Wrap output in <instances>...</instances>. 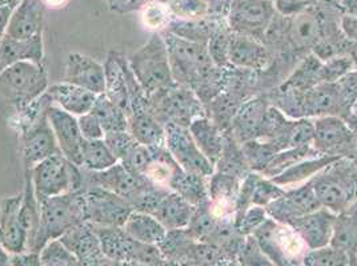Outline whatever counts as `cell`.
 Listing matches in <instances>:
<instances>
[{"instance_id":"6da1fadb","label":"cell","mask_w":357,"mask_h":266,"mask_svg":"<svg viewBox=\"0 0 357 266\" xmlns=\"http://www.w3.org/2000/svg\"><path fill=\"white\" fill-rule=\"evenodd\" d=\"M164 43L175 83L191 89L203 105L223 91V70L216 67L208 54V45L164 33Z\"/></svg>"},{"instance_id":"7a4b0ae2","label":"cell","mask_w":357,"mask_h":266,"mask_svg":"<svg viewBox=\"0 0 357 266\" xmlns=\"http://www.w3.org/2000/svg\"><path fill=\"white\" fill-rule=\"evenodd\" d=\"M40 224L32 251L40 253L45 245L58 240L75 226L86 222L84 192L64 193L39 200Z\"/></svg>"},{"instance_id":"3957f363","label":"cell","mask_w":357,"mask_h":266,"mask_svg":"<svg viewBox=\"0 0 357 266\" xmlns=\"http://www.w3.org/2000/svg\"><path fill=\"white\" fill-rule=\"evenodd\" d=\"M312 185L321 207L339 214L357 203V165L349 157H340L320 171Z\"/></svg>"},{"instance_id":"277c9868","label":"cell","mask_w":357,"mask_h":266,"mask_svg":"<svg viewBox=\"0 0 357 266\" xmlns=\"http://www.w3.org/2000/svg\"><path fill=\"white\" fill-rule=\"evenodd\" d=\"M48 87L45 64L19 61L0 72V93L15 108V112L43 96Z\"/></svg>"},{"instance_id":"5b68a950","label":"cell","mask_w":357,"mask_h":266,"mask_svg":"<svg viewBox=\"0 0 357 266\" xmlns=\"http://www.w3.org/2000/svg\"><path fill=\"white\" fill-rule=\"evenodd\" d=\"M149 109L163 127L176 124L188 128L195 118L206 116L203 103L191 89L174 83L149 95Z\"/></svg>"},{"instance_id":"8992f818","label":"cell","mask_w":357,"mask_h":266,"mask_svg":"<svg viewBox=\"0 0 357 266\" xmlns=\"http://www.w3.org/2000/svg\"><path fill=\"white\" fill-rule=\"evenodd\" d=\"M252 235L275 266H303L310 251L292 226L269 217Z\"/></svg>"},{"instance_id":"52a82bcc","label":"cell","mask_w":357,"mask_h":266,"mask_svg":"<svg viewBox=\"0 0 357 266\" xmlns=\"http://www.w3.org/2000/svg\"><path fill=\"white\" fill-rule=\"evenodd\" d=\"M130 68L147 96L175 83L163 36L155 33L149 43L128 59Z\"/></svg>"},{"instance_id":"ba28073f","label":"cell","mask_w":357,"mask_h":266,"mask_svg":"<svg viewBox=\"0 0 357 266\" xmlns=\"http://www.w3.org/2000/svg\"><path fill=\"white\" fill-rule=\"evenodd\" d=\"M31 173L38 201L64 193L83 191L82 168L68 162L61 153L38 164Z\"/></svg>"},{"instance_id":"9c48e42d","label":"cell","mask_w":357,"mask_h":266,"mask_svg":"<svg viewBox=\"0 0 357 266\" xmlns=\"http://www.w3.org/2000/svg\"><path fill=\"white\" fill-rule=\"evenodd\" d=\"M92 226L100 240L103 254L118 264L136 263L158 266L165 260L158 245H149L135 240L128 236L121 226Z\"/></svg>"},{"instance_id":"30bf717a","label":"cell","mask_w":357,"mask_h":266,"mask_svg":"<svg viewBox=\"0 0 357 266\" xmlns=\"http://www.w3.org/2000/svg\"><path fill=\"white\" fill-rule=\"evenodd\" d=\"M47 111L29 127L17 132L19 152L22 155L24 172H31L38 164L42 163L45 159L61 153L51 124L48 121Z\"/></svg>"},{"instance_id":"8fae6325","label":"cell","mask_w":357,"mask_h":266,"mask_svg":"<svg viewBox=\"0 0 357 266\" xmlns=\"http://www.w3.org/2000/svg\"><path fill=\"white\" fill-rule=\"evenodd\" d=\"M313 148L321 156L352 159L357 152V134L337 116H321L313 121Z\"/></svg>"},{"instance_id":"7c38bea8","label":"cell","mask_w":357,"mask_h":266,"mask_svg":"<svg viewBox=\"0 0 357 266\" xmlns=\"http://www.w3.org/2000/svg\"><path fill=\"white\" fill-rule=\"evenodd\" d=\"M164 132L165 148L183 171L206 178L213 175L215 166L197 148L188 128L168 124L164 127Z\"/></svg>"},{"instance_id":"4fadbf2b","label":"cell","mask_w":357,"mask_h":266,"mask_svg":"<svg viewBox=\"0 0 357 266\" xmlns=\"http://www.w3.org/2000/svg\"><path fill=\"white\" fill-rule=\"evenodd\" d=\"M275 17L271 0H235L229 8V27L234 33L244 35L260 42Z\"/></svg>"},{"instance_id":"5bb4252c","label":"cell","mask_w":357,"mask_h":266,"mask_svg":"<svg viewBox=\"0 0 357 266\" xmlns=\"http://www.w3.org/2000/svg\"><path fill=\"white\" fill-rule=\"evenodd\" d=\"M86 221L96 226H123L135 209L124 197L103 188L84 189Z\"/></svg>"},{"instance_id":"9a60e30c","label":"cell","mask_w":357,"mask_h":266,"mask_svg":"<svg viewBox=\"0 0 357 266\" xmlns=\"http://www.w3.org/2000/svg\"><path fill=\"white\" fill-rule=\"evenodd\" d=\"M82 173L83 191L89 188H103L124 197L130 204L149 182V180L144 176L135 175L120 163L100 172H93L82 168Z\"/></svg>"},{"instance_id":"2e32d148","label":"cell","mask_w":357,"mask_h":266,"mask_svg":"<svg viewBox=\"0 0 357 266\" xmlns=\"http://www.w3.org/2000/svg\"><path fill=\"white\" fill-rule=\"evenodd\" d=\"M320 208L323 207L313 189L312 180H310L300 187L287 189L282 197L266 207V210L269 219L289 225L298 217L319 210Z\"/></svg>"},{"instance_id":"e0dca14e","label":"cell","mask_w":357,"mask_h":266,"mask_svg":"<svg viewBox=\"0 0 357 266\" xmlns=\"http://www.w3.org/2000/svg\"><path fill=\"white\" fill-rule=\"evenodd\" d=\"M47 115L61 155L68 162L82 166V148L84 139L80 132L77 118L55 104L50 105Z\"/></svg>"},{"instance_id":"ac0fdd59","label":"cell","mask_w":357,"mask_h":266,"mask_svg":"<svg viewBox=\"0 0 357 266\" xmlns=\"http://www.w3.org/2000/svg\"><path fill=\"white\" fill-rule=\"evenodd\" d=\"M23 193L7 197L0 204V240L11 254L29 251V236L20 220Z\"/></svg>"},{"instance_id":"d6986e66","label":"cell","mask_w":357,"mask_h":266,"mask_svg":"<svg viewBox=\"0 0 357 266\" xmlns=\"http://www.w3.org/2000/svg\"><path fill=\"white\" fill-rule=\"evenodd\" d=\"M64 83L102 95L105 91V65L86 55L71 54L66 64Z\"/></svg>"},{"instance_id":"ffe728a7","label":"cell","mask_w":357,"mask_h":266,"mask_svg":"<svg viewBox=\"0 0 357 266\" xmlns=\"http://www.w3.org/2000/svg\"><path fill=\"white\" fill-rule=\"evenodd\" d=\"M268 107L269 102L267 97L253 96L238 108L228 132L240 146L260 137Z\"/></svg>"},{"instance_id":"44dd1931","label":"cell","mask_w":357,"mask_h":266,"mask_svg":"<svg viewBox=\"0 0 357 266\" xmlns=\"http://www.w3.org/2000/svg\"><path fill=\"white\" fill-rule=\"evenodd\" d=\"M335 219L336 214H333L326 208H320L319 210H314L312 213L294 220L289 224V226L296 230V233L303 238L310 251H314L329 245Z\"/></svg>"},{"instance_id":"7402d4cb","label":"cell","mask_w":357,"mask_h":266,"mask_svg":"<svg viewBox=\"0 0 357 266\" xmlns=\"http://www.w3.org/2000/svg\"><path fill=\"white\" fill-rule=\"evenodd\" d=\"M229 64L251 71H264L268 70L272 63L271 52L267 47L252 38L232 33L229 39V49H228Z\"/></svg>"},{"instance_id":"603a6c76","label":"cell","mask_w":357,"mask_h":266,"mask_svg":"<svg viewBox=\"0 0 357 266\" xmlns=\"http://www.w3.org/2000/svg\"><path fill=\"white\" fill-rule=\"evenodd\" d=\"M283 42L289 45L292 51L305 52L313 49L321 38V24L319 16L312 10H304L298 15L289 17L287 29H284Z\"/></svg>"},{"instance_id":"cb8c5ba5","label":"cell","mask_w":357,"mask_h":266,"mask_svg":"<svg viewBox=\"0 0 357 266\" xmlns=\"http://www.w3.org/2000/svg\"><path fill=\"white\" fill-rule=\"evenodd\" d=\"M43 6L42 0H24L13 13L6 35L17 40L42 35Z\"/></svg>"},{"instance_id":"d4e9b609","label":"cell","mask_w":357,"mask_h":266,"mask_svg":"<svg viewBox=\"0 0 357 266\" xmlns=\"http://www.w3.org/2000/svg\"><path fill=\"white\" fill-rule=\"evenodd\" d=\"M128 59L118 52H109L105 60V95L121 108L126 114L128 109V79H127Z\"/></svg>"},{"instance_id":"484cf974","label":"cell","mask_w":357,"mask_h":266,"mask_svg":"<svg viewBox=\"0 0 357 266\" xmlns=\"http://www.w3.org/2000/svg\"><path fill=\"white\" fill-rule=\"evenodd\" d=\"M47 95L51 97L52 103L77 118L91 112L98 97V95L87 89L68 83L50 86L47 89Z\"/></svg>"},{"instance_id":"4316f807","label":"cell","mask_w":357,"mask_h":266,"mask_svg":"<svg viewBox=\"0 0 357 266\" xmlns=\"http://www.w3.org/2000/svg\"><path fill=\"white\" fill-rule=\"evenodd\" d=\"M59 240L61 244L82 263L92 261L103 256L100 240L96 235L92 224L89 222H83L75 226L60 237Z\"/></svg>"},{"instance_id":"83f0119b","label":"cell","mask_w":357,"mask_h":266,"mask_svg":"<svg viewBox=\"0 0 357 266\" xmlns=\"http://www.w3.org/2000/svg\"><path fill=\"white\" fill-rule=\"evenodd\" d=\"M32 61L36 64H45V49L42 35L32 39L17 40L10 36H4L0 42V63L4 68L19 63Z\"/></svg>"},{"instance_id":"f1b7e54d","label":"cell","mask_w":357,"mask_h":266,"mask_svg":"<svg viewBox=\"0 0 357 266\" xmlns=\"http://www.w3.org/2000/svg\"><path fill=\"white\" fill-rule=\"evenodd\" d=\"M195 208L175 192L167 193L152 212V216L167 230L185 229L192 217Z\"/></svg>"},{"instance_id":"f546056e","label":"cell","mask_w":357,"mask_h":266,"mask_svg":"<svg viewBox=\"0 0 357 266\" xmlns=\"http://www.w3.org/2000/svg\"><path fill=\"white\" fill-rule=\"evenodd\" d=\"M329 247L348 253L357 263V203L336 214Z\"/></svg>"},{"instance_id":"4dcf8cb0","label":"cell","mask_w":357,"mask_h":266,"mask_svg":"<svg viewBox=\"0 0 357 266\" xmlns=\"http://www.w3.org/2000/svg\"><path fill=\"white\" fill-rule=\"evenodd\" d=\"M340 159L339 156H317V157H311L307 160H303L300 163L295 164L285 169L280 175L276 178H271L276 185L282 187L283 189H292L300 187L310 180H312L320 171H323L329 164L336 162Z\"/></svg>"},{"instance_id":"1f68e13d","label":"cell","mask_w":357,"mask_h":266,"mask_svg":"<svg viewBox=\"0 0 357 266\" xmlns=\"http://www.w3.org/2000/svg\"><path fill=\"white\" fill-rule=\"evenodd\" d=\"M188 130L197 148L215 166L223 149V132L207 116L195 118Z\"/></svg>"},{"instance_id":"d6a6232c","label":"cell","mask_w":357,"mask_h":266,"mask_svg":"<svg viewBox=\"0 0 357 266\" xmlns=\"http://www.w3.org/2000/svg\"><path fill=\"white\" fill-rule=\"evenodd\" d=\"M168 189L178 194L194 208L209 203L207 178L194 173H188L183 171L180 166L171 180Z\"/></svg>"},{"instance_id":"836d02e7","label":"cell","mask_w":357,"mask_h":266,"mask_svg":"<svg viewBox=\"0 0 357 266\" xmlns=\"http://www.w3.org/2000/svg\"><path fill=\"white\" fill-rule=\"evenodd\" d=\"M121 228L128 236L149 245H159L168 232L152 214L137 210L130 214Z\"/></svg>"},{"instance_id":"e575fe53","label":"cell","mask_w":357,"mask_h":266,"mask_svg":"<svg viewBox=\"0 0 357 266\" xmlns=\"http://www.w3.org/2000/svg\"><path fill=\"white\" fill-rule=\"evenodd\" d=\"M215 172L240 180L252 172L243 153L241 146L228 131L223 132V149L219 160L215 164Z\"/></svg>"},{"instance_id":"d590c367","label":"cell","mask_w":357,"mask_h":266,"mask_svg":"<svg viewBox=\"0 0 357 266\" xmlns=\"http://www.w3.org/2000/svg\"><path fill=\"white\" fill-rule=\"evenodd\" d=\"M245 237L238 232L235 219L227 217L219 220L216 228L204 242H208L222 251L224 260H236L238 251L244 245Z\"/></svg>"},{"instance_id":"8d00e7d4","label":"cell","mask_w":357,"mask_h":266,"mask_svg":"<svg viewBox=\"0 0 357 266\" xmlns=\"http://www.w3.org/2000/svg\"><path fill=\"white\" fill-rule=\"evenodd\" d=\"M245 102H241L236 96L222 91L213 100L204 105L206 116L222 131L229 130L238 108Z\"/></svg>"},{"instance_id":"74e56055","label":"cell","mask_w":357,"mask_h":266,"mask_svg":"<svg viewBox=\"0 0 357 266\" xmlns=\"http://www.w3.org/2000/svg\"><path fill=\"white\" fill-rule=\"evenodd\" d=\"M103 127L105 133L128 131V118L126 112L116 104L112 103L105 93L98 95L91 111Z\"/></svg>"},{"instance_id":"f35d334b","label":"cell","mask_w":357,"mask_h":266,"mask_svg":"<svg viewBox=\"0 0 357 266\" xmlns=\"http://www.w3.org/2000/svg\"><path fill=\"white\" fill-rule=\"evenodd\" d=\"M118 163V159L105 144V139L84 140L82 148V168L87 171L100 172Z\"/></svg>"},{"instance_id":"ab89813d","label":"cell","mask_w":357,"mask_h":266,"mask_svg":"<svg viewBox=\"0 0 357 266\" xmlns=\"http://www.w3.org/2000/svg\"><path fill=\"white\" fill-rule=\"evenodd\" d=\"M317 156H321V155L313 148V146L284 149L269 162L266 169L260 175L266 178H276L278 175H280L289 166L300 163L303 160L311 159V157H317Z\"/></svg>"},{"instance_id":"60d3db41","label":"cell","mask_w":357,"mask_h":266,"mask_svg":"<svg viewBox=\"0 0 357 266\" xmlns=\"http://www.w3.org/2000/svg\"><path fill=\"white\" fill-rule=\"evenodd\" d=\"M224 260L222 251L208 242L192 241L180 257L178 266H219Z\"/></svg>"},{"instance_id":"b9f144b4","label":"cell","mask_w":357,"mask_h":266,"mask_svg":"<svg viewBox=\"0 0 357 266\" xmlns=\"http://www.w3.org/2000/svg\"><path fill=\"white\" fill-rule=\"evenodd\" d=\"M241 149L247 159V163L250 165V169L257 173H261L269 162L279 152H282L275 144L261 139H255L241 144Z\"/></svg>"},{"instance_id":"7bdbcfd3","label":"cell","mask_w":357,"mask_h":266,"mask_svg":"<svg viewBox=\"0 0 357 266\" xmlns=\"http://www.w3.org/2000/svg\"><path fill=\"white\" fill-rule=\"evenodd\" d=\"M218 222L219 220L213 216V213L211 212V208H209V203H207L200 207L195 208L192 217L185 229L190 232V235L194 237L196 241L204 242L208 238L209 235L213 232V229L216 228Z\"/></svg>"},{"instance_id":"ee69618b","label":"cell","mask_w":357,"mask_h":266,"mask_svg":"<svg viewBox=\"0 0 357 266\" xmlns=\"http://www.w3.org/2000/svg\"><path fill=\"white\" fill-rule=\"evenodd\" d=\"M169 10L172 15L187 22H199L209 15L208 0H171Z\"/></svg>"},{"instance_id":"f6af8a7d","label":"cell","mask_w":357,"mask_h":266,"mask_svg":"<svg viewBox=\"0 0 357 266\" xmlns=\"http://www.w3.org/2000/svg\"><path fill=\"white\" fill-rule=\"evenodd\" d=\"M169 6L162 1H149L142 10V23L149 31H162L171 23Z\"/></svg>"},{"instance_id":"bcb514c9","label":"cell","mask_w":357,"mask_h":266,"mask_svg":"<svg viewBox=\"0 0 357 266\" xmlns=\"http://www.w3.org/2000/svg\"><path fill=\"white\" fill-rule=\"evenodd\" d=\"M351 258L345 251L326 247L307 253L303 266H349Z\"/></svg>"},{"instance_id":"7dc6e473","label":"cell","mask_w":357,"mask_h":266,"mask_svg":"<svg viewBox=\"0 0 357 266\" xmlns=\"http://www.w3.org/2000/svg\"><path fill=\"white\" fill-rule=\"evenodd\" d=\"M77 258L68 251L60 241H50L40 251V264L42 266H76Z\"/></svg>"},{"instance_id":"c3c4849f","label":"cell","mask_w":357,"mask_h":266,"mask_svg":"<svg viewBox=\"0 0 357 266\" xmlns=\"http://www.w3.org/2000/svg\"><path fill=\"white\" fill-rule=\"evenodd\" d=\"M236 261L241 266H275L267 254L260 248L253 235L245 237L244 245L238 251Z\"/></svg>"},{"instance_id":"681fc988","label":"cell","mask_w":357,"mask_h":266,"mask_svg":"<svg viewBox=\"0 0 357 266\" xmlns=\"http://www.w3.org/2000/svg\"><path fill=\"white\" fill-rule=\"evenodd\" d=\"M355 61L349 56H335L321 64L320 68V81L321 83H335L340 80L345 75L352 72Z\"/></svg>"},{"instance_id":"f907efd6","label":"cell","mask_w":357,"mask_h":266,"mask_svg":"<svg viewBox=\"0 0 357 266\" xmlns=\"http://www.w3.org/2000/svg\"><path fill=\"white\" fill-rule=\"evenodd\" d=\"M238 232L244 236H250L268 219L266 208L251 205L244 212L234 216Z\"/></svg>"},{"instance_id":"816d5d0a","label":"cell","mask_w":357,"mask_h":266,"mask_svg":"<svg viewBox=\"0 0 357 266\" xmlns=\"http://www.w3.org/2000/svg\"><path fill=\"white\" fill-rule=\"evenodd\" d=\"M284 193H285V189H283L282 187L276 185L271 178L261 176L259 178L255 192H253L252 205L268 207L271 203H273L275 200L282 197Z\"/></svg>"},{"instance_id":"f5cc1de1","label":"cell","mask_w":357,"mask_h":266,"mask_svg":"<svg viewBox=\"0 0 357 266\" xmlns=\"http://www.w3.org/2000/svg\"><path fill=\"white\" fill-rule=\"evenodd\" d=\"M313 121L310 118H298L289 133V148L313 146Z\"/></svg>"},{"instance_id":"db71d44e","label":"cell","mask_w":357,"mask_h":266,"mask_svg":"<svg viewBox=\"0 0 357 266\" xmlns=\"http://www.w3.org/2000/svg\"><path fill=\"white\" fill-rule=\"evenodd\" d=\"M105 141L108 148L111 149V152L118 159V162H121L123 157L128 153V150L137 143L134 136L128 131L105 133Z\"/></svg>"},{"instance_id":"11a10c76","label":"cell","mask_w":357,"mask_h":266,"mask_svg":"<svg viewBox=\"0 0 357 266\" xmlns=\"http://www.w3.org/2000/svg\"><path fill=\"white\" fill-rule=\"evenodd\" d=\"M77 123H79V128H80V132H82V136H83L84 140L105 139L103 127L92 112H89L83 116H79Z\"/></svg>"},{"instance_id":"9f6ffc18","label":"cell","mask_w":357,"mask_h":266,"mask_svg":"<svg viewBox=\"0 0 357 266\" xmlns=\"http://www.w3.org/2000/svg\"><path fill=\"white\" fill-rule=\"evenodd\" d=\"M311 3L312 0H275L273 7L283 17H292L307 10Z\"/></svg>"},{"instance_id":"6f0895ef","label":"cell","mask_w":357,"mask_h":266,"mask_svg":"<svg viewBox=\"0 0 357 266\" xmlns=\"http://www.w3.org/2000/svg\"><path fill=\"white\" fill-rule=\"evenodd\" d=\"M10 266H42L40 253L24 251L20 254H11Z\"/></svg>"},{"instance_id":"680465c9","label":"cell","mask_w":357,"mask_h":266,"mask_svg":"<svg viewBox=\"0 0 357 266\" xmlns=\"http://www.w3.org/2000/svg\"><path fill=\"white\" fill-rule=\"evenodd\" d=\"M342 29L349 40H354L357 43V16H344L342 20Z\"/></svg>"},{"instance_id":"91938a15","label":"cell","mask_w":357,"mask_h":266,"mask_svg":"<svg viewBox=\"0 0 357 266\" xmlns=\"http://www.w3.org/2000/svg\"><path fill=\"white\" fill-rule=\"evenodd\" d=\"M13 10H14L13 6H10V4L0 6V42L7 33V27H8L10 19L13 15Z\"/></svg>"},{"instance_id":"94428289","label":"cell","mask_w":357,"mask_h":266,"mask_svg":"<svg viewBox=\"0 0 357 266\" xmlns=\"http://www.w3.org/2000/svg\"><path fill=\"white\" fill-rule=\"evenodd\" d=\"M344 121L347 123V125L349 127V130H351L352 132L355 133V134H357V100L355 105L352 107V109H351L349 115L345 118Z\"/></svg>"},{"instance_id":"6125c7cd","label":"cell","mask_w":357,"mask_h":266,"mask_svg":"<svg viewBox=\"0 0 357 266\" xmlns=\"http://www.w3.org/2000/svg\"><path fill=\"white\" fill-rule=\"evenodd\" d=\"M10 261H11V253L6 251L0 240V266H10Z\"/></svg>"},{"instance_id":"be15d7a7","label":"cell","mask_w":357,"mask_h":266,"mask_svg":"<svg viewBox=\"0 0 357 266\" xmlns=\"http://www.w3.org/2000/svg\"><path fill=\"white\" fill-rule=\"evenodd\" d=\"M43 4L50 8H61L64 7L70 0H42Z\"/></svg>"},{"instance_id":"e7e4bbea","label":"cell","mask_w":357,"mask_h":266,"mask_svg":"<svg viewBox=\"0 0 357 266\" xmlns=\"http://www.w3.org/2000/svg\"><path fill=\"white\" fill-rule=\"evenodd\" d=\"M219 266H241L236 260H222Z\"/></svg>"},{"instance_id":"03108f58","label":"cell","mask_w":357,"mask_h":266,"mask_svg":"<svg viewBox=\"0 0 357 266\" xmlns=\"http://www.w3.org/2000/svg\"><path fill=\"white\" fill-rule=\"evenodd\" d=\"M352 160H354V163L356 164L357 165V152L354 155V157H352Z\"/></svg>"},{"instance_id":"003e7915","label":"cell","mask_w":357,"mask_h":266,"mask_svg":"<svg viewBox=\"0 0 357 266\" xmlns=\"http://www.w3.org/2000/svg\"><path fill=\"white\" fill-rule=\"evenodd\" d=\"M3 70H4V67H3V65H1V63H0V72H1Z\"/></svg>"}]
</instances>
